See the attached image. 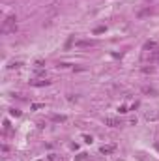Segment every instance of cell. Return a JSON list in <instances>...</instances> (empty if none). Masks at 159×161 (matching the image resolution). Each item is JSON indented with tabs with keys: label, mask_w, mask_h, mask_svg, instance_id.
I'll return each instance as SVG.
<instances>
[{
	"label": "cell",
	"mask_w": 159,
	"mask_h": 161,
	"mask_svg": "<svg viewBox=\"0 0 159 161\" xmlns=\"http://www.w3.org/2000/svg\"><path fill=\"white\" fill-rule=\"evenodd\" d=\"M15 28H17V24H15V15L6 17L4 24H2V32H4V34H9V32H15Z\"/></svg>",
	"instance_id": "obj_1"
},
{
	"label": "cell",
	"mask_w": 159,
	"mask_h": 161,
	"mask_svg": "<svg viewBox=\"0 0 159 161\" xmlns=\"http://www.w3.org/2000/svg\"><path fill=\"white\" fill-rule=\"evenodd\" d=\"M105 125H110V127H118V125H122V124H120L118 118H105Z\"/></svg>",
	"instance_id": "obj_2"
},
{
	"label": "cell",
	"mask_w": 159,
	"mask_h": 161,
	"mask_svg": "<svg viewBox=\"0 0 159 161\" xmlns=\"http://www.w3.org/2000/svg\"><path fill=\"white\" fill-rule=\"evenodd\" d=\"M116 150V146L114 144H107V146H101V154H110Z\"/></svg>",
	"instance_id": "obj_3"
},
{
	"label": "cell",
	"mask_w": 159,
	"mask_h": 161,
	"mask_svg": "<svg viewBox=\"0 0 159 161\" xmlns=\"http://www.w3.org/2000/svg\"><path fill=\"white\" fill-rule=\"evenodd\" d=\"M157 49V43L155 41H146L144 43V51H155Z\"/></svg>",
	"instance_id": "obj_4"
},
{
	"label": "cell",
	"mask_w": 159,
	"mask_h": 161,
	"mask_svg": "<svg viewBox=\"0 0 159 161\" xmlns=\"http://www.w3.org/2000/svg\"><path fill=\"white\" fill-rule=\"evenodd\" d=\"M30 84H32V86H49L51 80H32Z\"/></svg>",
	"instance_id": "obj_5"
},
{
	"label": "cell",
	"mask_w": 159,
	"mask_h": 161,
	"mask_svg": "<svg viewBox=\"0 0 159 161\" xmlns=\"http://www.w3.org/2000/svg\"><path fill=\"white\" fill-rule=\"evenodd\" d=\"M150 60L152 62H159V51H154V53L150 54Z\"/></svg>",
	"instance_id": "obj_6"
},
{
	"label": "cell",
	"mask_w": 159,
	"mask_h": 161,
	"mask_svg": "<svg viewBox=\"0 0 159 161\" xmlns=\"http://www.w3.org/2000/svg\"><path fill=\"white\" fill-rule=\"evenodd\" d=\"M75 45H77V47H90V45H92V41H77Z\"/></svg>",
	"instance_id": "obj_7"
},
{
	"label": "cell",
	"mask_w": 159,
	"mask_h": 161,
	"mask_svg": "<svg viewBox=\"0 0 159 161\" xmlns=\"http://www.w3.org/2000/svg\"><path fill=\"white\" fill-rule=\"evenodd\" d=\"M142 92H144V94H157L154 88H148V86H144V88H142Z\"/></svg>",
	"instance_id": "obj_8"
},
{
	"label": "cell",
	"mask_w": 159,
	"mask_h": 161,
	"mask_svg": "<svg viewBox=\"0 0 159 161\" xmlns=\"http://www.w3.org/2000/svg\"><path fill=\"white\" fill-rule=\"evenodd\" d=\"M55 122H66V116H53Z\"/></svg>",
	"instance_id": "obj_9"
},
{
	"label": "cell",
	"mask_w": 159,
	"mask_h": 161,
	"mask_svg": "<svg viewBox=\"0 0 159 161\" xmlns=\"http://www.w3.org/2000/svg\"><path fill=\"white\" fill-rule=\"evenodd\" d=\"M101 32H105V26H97L94 30V34H101Z\"/></svg>",
	"instance_id": "obj_10"
},
{
	"label": "cell",
	"mask_w": 159,
	"mask_h": 161,
	"mask_svg": "<svg viewBox=\"0 0 159 161\" xmlns=\"http://www.w3.org/2000/svg\"><path fill=\"white\" fill-rule=\"evenodd\" d=\"M9 112H11L13 116H21V111H17V109H11V111H9Z\"/></svg>",
	"instance_id": "obj_11"
},
{
	"label": "cell",
	"mask_w": 159,
	"mask_h": 161,
	"mask_svg": "<svg viewBox=\"0 0 159 161\" xmlns=\"http://www.w3.org/2000/svg\"><path fill=\"white\" fill-rule=\"evenodd\" d=\"M41 107H43L41 103H34V105H32V109H34V111H37V109H41Z\"/></svg>",
	"instance_id": "obj_12"
},
{
	"label": "cell",
	"mask_w": 159,
	"mask_h": 161,
	"mask_svg": "<svg viewBox=\"0 0 159 161\" xmlns=\"http://www.w3.org/2000/svg\"><path fill=\"white\" fill-rule=\"evenodd\" d=\"M142 71H144V73H152V71H154V67H144Z\"/></svg>",
	"instance_id": "obj_13"
}]
</instances>
